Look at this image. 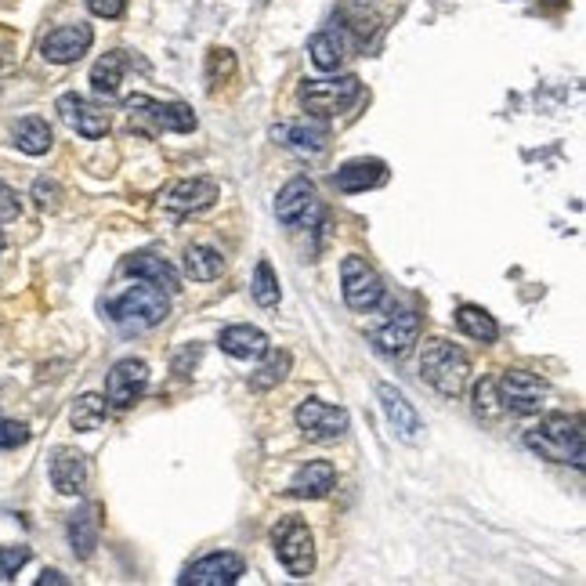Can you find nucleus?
Here are the masks:
<instances>
[{
    "label": "nucleus",
    "instance_id": "f257e3e1",
    "mask_svg": "<svg viewBox=\"0 0 586 586\" xmlns=\"http://www.w3.org/2000/svg\"><path fill=\"white\" fill-rule=\"evenodd\" d=\"M525 445L543 460L583 467V427H579V420H568L561 413L543 416L532 431H525Z\"/></svg>",
    "mask_w": 586,
    "mask_h": 586
},
{
    "label": "nucleus",
    "instance_id": "f03ea898",
    "mask_svg": "<svg viewBox=\"0 0 586 586\" xmlns=\"http://www.w3.org/2000/svg\"><path fill=\"white\" fill-rule=\"evenodd\" d=\"M105 315H109L120 330L142 333V330H152V326H160V322L171 315V304H167V290L142 283V286H131L127 293H120L116 301H109Z\"/></svg>",
    "mask_w": 586,
    "mask_h": 586
},
{
    "label": "nucleus",
    "instance_id": "7ed1b4c3",
    "mask_svg": "<svg viewBox=\"0 0 586 586\" xmlns=\"http://www.w3.org/2000/svg\"><path fill=\"white\" fill-rule=\"evenodd\" d=\"M420 373H424V380L438 391V395L456 398L467 388L471 359L449 341H427L424 355H420Z\"/></svg>",
    "mask_w": 586,
    "mask_h": 586
},
{
    "label": "nucleus",
    "instance_id": "20e7f679",
    "mask_svg": "<svg viewBox=\"0 0 586 586\" xmlns=\"http://www.w3.org/2000/svg\"><path fill=\"white\" fill-rule=\"evenodd\" d=\"M359 76H333V80H304L301 102L312 116H337L359 102Z\"/></svg>",
    "mask_w": 586,
    "mask_h": 586
},
{
    "label": "nucleus",
    "instance_id": "39448f33",
    "mask_svg": "<svg viewBox=\"0 0 586 586\" xmlns=\"http://www.w3.org/2000/svg\"><path fill=\"white\" fill-rule=\"evenodd\" d=\"M275 554L286 565L293 579H308L315 572V543L308 525L297 518H286L279 529H275Z\"/></svg>",
    "mask_w": 586,
    "mask_h": 586
},
{
    "label": "nucleus",
    "instance_id": "423d86ee",
    "mask_svg": "<svg viewBox=\"0 0 586 586\" xmlns=\"http://www.w3.org/2000/svg\"><path fill=\"white\" fill-rule=\"evenodd\" d=\"M500 391V406L514 416H532L543 409V398H547V380L529 373V369H507L496 384Z\"/></svg>",
    "mask_w": 586,
    "mask_h": 586
},
{
    "label": "nucleus",
    "instance_id": "0eeeda50",
    "mask_svg": "<svg viewBox=\"0 0 586 586\" xmlns=\"http://www.w3.org/2000/svg\"><path fill=\"white\" fill-rule=\"evenodd\" d=\"M341 286H344V304L351 312H373L384 301V283L373 272V265H366L362 257H344L341 265Z\"/></svg>",
    "mask_w": 586,
    "mask_h": 586
},
{
    "label": "nucleus",
    "instance_id": "6e6552de",
    "mask_svg": "<svg viewBox=\"0 0 586 586\" xmlns=\"http://www.w3.org/2000/svg\"><path fill=\"white\" fill-rule=\"evenodd\" d=\"M275 218L283 221L286 228H308L322 218V203L315 181L293 178L290 185H283L279 199H275Z\"/></svg>",
    "mask_w": 586,
    "mask_h": 586
},
{
    "label": "nucleus",
    "instance_id": "1a4fd4ad",
    "mask_svg": "<svg viewBox=\"0 0 586 586\" xmlns=\"http://www.w3.org/2000/svg\"><path fill=\"white\" fill-rule=\"evenodd\" d=\"M149 388V366L142 359H123L105 377V402L113 409H131Z\"/></svg>",
    "mask_w": 586,
    "mask_h": 586
},
{
    "label": "nucleus",
    "instance_id": "9d476101",
    "mask_svg": "<svg viewBox=\"0 0 586 586\" xmlns=\"http://www.w3.org/2000/svg\"><path fill=\"white\" fill-rule=\"evenodd\" d=\"M243 558L232 554V550H218V554H207V558L192 561L185 572H181V586H232L243 576Z\"/></svg>",
    "mask_w": 586,
    "mask_h": 586
},
{
    "label": "nucleus",
    "instance_id": "9b49d317",
    "mask_svg": "<svg viewBox=\"0 0 586 586\" xmlns=\"http://www.w3.org/2000/svg\"><path fill=\"white\" fill-rule=\"evenodd\" d=\"M297 427L312 442H337L348 431V413L341 406H326L319 398H308L297 406Z\"/></svg>",
    "mask_w": 586,
    "mask_h": 586
},
{
    "label": "nucleus",
    "instance_id": "f8f14e48",
    "mask_svg": "<svg viewBox=\"0 0 586 586\" xmlns=\"http://www.w3.org/2000/svg\"><path fill=\"white\" fill-rule=\"evenodd\" d=\"M91 44H95V29L84 26V22H69V26L51 29L48 37H44V44H40V51L55 66H69L76 58H84L91 51Z\"/></svg>",
    "mask_w": 586,
    "mask_h": 586
},
{
    "label": "nucleus",
    "instance_id": "ddd939ff",
    "mask_svg": "<svg viewBox=\"0 0 586 586\" xmlns=\"http://www.w3.org/2000/svg\"><path fill=\"white\" fill-rule=\"evenodd\" d=\"M272 138L283 149H293L301 152V156H319V152H326V142H330V131L322 127V123L315 120H286V123H275L272 127Z\"/></svg>",
    "mask_w": 586,
    "mask_h": 586
},
{
    "label": "nucleus",
    "instance_id": "4468645a",
    "mask_svg": "<svg viewBox=\"0 0 586 586\" xmlns=\"http://www.w3.org/2000/svg\"><path fill=\"white\" fill-rule=\"evenodd\" d=\"M123 109H127V113L142 109V113H149L152 120L160 123L163 131H178V134L196 131V116H192L189 105H181V102H152L149 95H131V98H123Z\"/></svg>",
    "mask_w": 586,
    "mask_h": 586
},
{
    "label": "nucleus",
    "instance_id": "2eb2a0df",
    "mask_svg": "<svg viewBox=\"0 0 586 586\" xmlns=\"http://www.w3.org/2000/svg\"><path fill=\"white\" fill-rule=\"evenodd\" d=\"M58 116H62L80 138H91V142H95V138H105V131H109V116H105L102 109H95L84 95L58 98Z\"/></svg>",
    "mask_w": 586,
    "mask_h": 586
},
{
    "label": "nucleus",
    "instance_id": "dca6fc26",
    "mask_svg": "<svg viewBox=\"0 0 586 586\" xmlns=\"http://www.w3.org/2000/svg\"><path fill=\"white\" fill-rule=\"evenodd\" d=\"M377 398H380V406H384L388 424L395 427V435L402 438V442H416L420 431H424V424H420V413L413 409V402H409L398 388H391V384H377Z\"/></svg>",
    "mask_w": 586,
    "mask_h": 586
},
{
    "label": "nucleus",
    "instance_id": "f3484780",
    "mask_svg": "<svg viewBox=\"0 0 586 586\" xmlns=\"http://www.w3.org/2000/svg\"><path fill=\"white\" fill-rule=\"evenodd\" d=\"M218 196H221L218 181L185 178V181H178V185H171V189H167V196H163V207L174 210V214H196V210H207Z\"/></svg>",
    "mask_w": 586,
    "mask_h": 586
},
{
    "label": "nucleus",
    "instance_id": "a211bd4d",
    "mask_svg": "<svg viewBox=\"0 0 586 586\" xmlns=\"http://www.w3.org/2000/svg\"><path fill=\"white\" fill-rule=\"evenodd\" d=\"M333 485H337V467L330 460H308L301 471L293 474L290 496L293 500H322L330 496Z\"/></svg>",
    "mask_w": 586,
    "mask_h": 586
},
{
    "label": "nucleus",
    "instance_id": "6ab92c4d",
    "mask_svg": "<svg viewBox=\"0 0 586 586\" xmlns=\"http://www.w3.org/2000/svg\"><path fill=\"white\" fill-rule=\"evenodd\" d=\"M416 337H420V315L416 312H402L395 315L391 322H384L377 333H373V344H377V351H384V355H406L409 348L416 344Z\"/></svg>",
    "mask_w": 586,
    "mask_h": 586
},
{
    "label": "nucleus",
    "instance_id": "aec40b11",
    "mask_svg": "<svg viewBox=\"0 0 586 586\" xmlns=\"http://www.w3.org/2000/svg\"><path fill=\"white\" fill-rule=\"evenodd\" d=\"M51 485H55L62 496H80L87 485V460L76 449H55L51 453Z\"/></svg>",
    "mask_w": 586,
    "mask_h": 586
},
{
    "label": "nucleus",
    "instance_id": "412c9836",
    "mask_svg": "<svg viewBox=\"0 0 586 586\" xmlns=\"http://www.w3.org/2000/svg\"><path fill=\"white\" fill-rule=\"evenodd\" d=\"M123 272L134 275V279H145V283H152V286H160V290H167V293L181 290V279H178V272H174V265L156 254L127 257V261H123Z\"/></svg>",
    "mask_w": 586,
    "mask_h": 586
},
{
    "label": "nucleus",
    "instance_id": "4be33fe9",
    "mask_svg": "<svg viewBox=\"0 0 586 586\" xmlns=\"http://www.w3.org/2000/svg\"><path fill=\"white\" fill-rule=\"evenodd\" d=\"M384 181H388V167H384L380 160H351L337 171L333 185H337L341 192H348V196H355V192L377 189V185H384Z\"/></svg>",
    "mask_w": 586,
    "mask_h": 586
},
{
    "label": "nucleus",
    "instance_id": "5701e85b",
    "mask_svg": "<svg viewBox=\"0 0 586 586\" xmlns=\"http://www.w3.org/2000/svg\"><path fill=\"white\" fill-rule=\"evenodd\" d=\"M218 344L225 355H232V359H265L268 355V337L257 330V326H246V322L221 330Z\"/></svg>",
    "mask_w": 586,
    "mask_h": 586
},
{
    "label": "nucleus",
    "instance_id": "b1692460",
    "mask_svg": "<svg viewBox=\"0 0 586 586\" xmlns=\"http://www.w3.org/2000/svg\"><path fill=\"white\" fill-rule=\"evenodd\" d=\"M123 69H127V58H123V51H109V55L98 58L95 69H91L95 95L116 98V91H120V84H123Z\"/></svg>",
    "mask_w": 586,
    "mask_h": 586
},
{
    "label": "nucleus",
    "instance_id": "393cba45",
    "mask_svg": "<svg viewBox=\"0 0 586 586\" xmlns=\"http://www.w3.org/2000/svg\"><path fill=\"white\" fill-rule=\"evenodd\" d=\"M308 51H312V62L319 69H337L348 58V44H344V37L337 33V29H322V33H315L312 40H308Z\"/></svg>",
    "mask_w": 586,
    "mask_h": 586
},
{
    "label": "nucleus",
    "instance_id": "a878e982",
    "mask_svg": "<svg viewBox=\"0 0 586 586\" xmlns=\"http://www.w3.org/2000/svg\"><path fill=\"white\" fill-rule=\"evenodd\" d=\"M51 127L48 120H40V116H26V120L15 123V145H19L26 156H44L51 149Z\"/></svg>",
    "mask_w": 586,
    "mask_h": 586
},
{
    "label": "nucleus",
    "instance_id": "bb28decb",
    "mask_svg": "<svg viewBox=\"0 0 586 586\" xmlns=\"http://www.w3.org/2000/svg\"><path fill=\"white\" fill-rule=\"evenodd\" d=\"M456 326L471 337V341H482V344H492L496 337H500V326H496V319H492L485 308H478V304H464L460 312H456Z\"/></svg>",
    "mask_w": 586,
    "mask_h": 586
},
{
    "label": "nucleus",
    "instance_id": "cd10ccee",
    "mask_svg": "<svg viewBox=\"0 0 586 586\" xmlns=\"http://www.w3.org/2000/svg\"><path fill=\"white\" fill-rule=\"evenodd\" d=\"M221 268H225V257L214 250V246H189V254H185V272L189 279L196 283H210V279H218Z\"/></svg>",
    "mask_w": 586,
    "mask_h": 586
},
{
    "label": "nucleus",
    "instance_id": "c85d7f7f",
    "mask_svg": "<svg viewBox=\"0 0 586 586\" xmlns=\"http://www.w3.org/2000/svg\"><path fill=\"white\" fill-rule=\"evenodd\" d=\"M69 539H73L76 558H91V554H95L98 521H95V511H91V507H84V511H76L73 518H69Z\"/></svg>",
    "mask_w": 586,
    "mask_h": 586
},
{
    "label": "nucleus",
    "instance_id": "c756f323",
    "mask_svg": "<svg viewBox=\"0 0 586 586\" xmlns=\"http://www.w3.org/2000/svg\"><path fill=\"white\" fill-rule=\"evenodd\" d=\"M105 420H109V402H105L102 395H80L73 413H69V424H73L76 431H98Z\"/></svg>",
    "mask_w": 586,
    "mask_h": 586
},
{
    "label": "nucleus",
    "instance_id": "7c9ffc66",
    "mask_svg": "<svg viewBox=\"0 0 586 586\" xmlns=\"http://www.w3.org/2000/svg\"><path fill=\"white\" fill-rule=\"evenodd\" d=\"M254 301L261 304V308H275L279 304V279H275V272H272V265L268 261H261L257 265V272H254Z\"/></svg>",
    "mask_w": 586,
    "mask_h": 586
},
{
    "label": "nucleus",
    "instance_id": "2f4dec72",
    "mask_svg": "<svg viewBox=\"0 0 586 586\" xmlns=\"http://www.w3.org/2000/svg\"><path fill=\"white\" fill-rule=\"evenodd\" d=\"M286 373H290V355H286V351H279V355H272L265 366L257 369L254 377H250V384H254L257 391H265V388H272V384H279Z\"/></svg>",
    "mask_w": 586,
    "mask_h": 586
},
{
    "label": "nucleus",
    "instance_id": "473e14b6",
    "mask_svg": "<svg viewBox=\"0 0 586 586\" xmlns=\"http://www.w3.org/2000/svg\"><path fill=\"white\" fill-rule=\"evenodd\" d=\"M344 19L351 22V29L359 33V37H369L373 29H377V15L366 8V0H344Z\"/></svg>",
    "mask_w": 586,
    "mask_h": 586
},
{
    "label": "nucleus",
    "instance_id": "72a5a7b5",
    "mask_svg": "<svg viewBox=\"0 0 586 586\" xmlns=\"http://www.w3.org/2000/svg\"><path fill=\"white\" fill-rule=\"evenodd\" d=\"M474 413L478 416H500V395H496V384L492 380H482L478 388H474Z\"/></svg>",
    "mask_w": 586,
    "mask_h": 586
},
{
    "label": "nucleus",
    "instance_id": "f704fd0d",
    "mask_svg": "<svg viewBox=\"0 0 586 586\" xmlns=\"http://www.w3.org/2000/svg\"><path fill=\"white\" fill-rule=\"evenodd\" d=\"M26 561H29L26 547H0V583H11Z\"/></svg>",
    "mask_w": 586,
    "mask_h": 586
},
{
    "label": "nucleus",
    "instance_id": "c9c22d12",
    "mask_svg": "<svg viewBox=\"0 0 586 586\" xmlns=\"http://www.w3.org/2000/svg\"><path fill=\"white\" fill-rule=\"evenodd\" d=\"M29 438V427L19 424V420H4L0 416V449H15Z\"/></svg>",
    "mask_w": 586,
    "mask_h": 586
},
{
    "label": "nucleus",
    "instance_id": "e433bc0d",
    "mask_svg": "<svg viewBox=\"0 0 586 586\" xmlns=\"http://www.w3.org/2000/svg\"><path fill=\"white\" fill-rule=\"evenodd\" d=\"M15 218H19V196H15L11 185L0 181V225H8V221H15Z\"/></svg>",
    "mask_w": 586,
    "mask_h": 586
},
{
    "label": "nucleus",
    "instance_id": "4c0bfd02",
    "mask_svg": "<svg viewBox=\"0 0 586 586\" xmlns=\"http://www.w3.org/2000/svg\"><path fill=\"white\" fill-rule=\"evenodd\" d=\"M87 8L95 11L98 19H120L127 0H87Z\"/></svg>",
    "mask_w": 586,
    "mask_h": 586
},
{
    "label": "nucleus",
    "instance_id": "58836bf2",
    "mask_svg": "<svg viewBox=\"0 0 586 586\" xmlns=\"http://www.w3.org/2000/svg\"><path fill=\"white\" fill-rule=\"evenodd\" d=\"M33 199H37L40 207H55L58 203V185L48 178H40L37 185H33Z\"/></svg>",
    "mask_w": 586,
    "mask_h": 586
},
{
    "label": "nucleus",
    "instance_id": "ea45409f",
    "mask_svg": "<svg viewBox=\"0 0 586 586\" xmlns=\"http://www.w3.org/2000/svg\"><path fill=\"white\" fill-rule=\"evenodd\" d=\"M37 583H40V586H48V583H58V586H62V583H66V576H62V572H44V576H40Z\"/></svg>",
    "mask_w": 586,
    "mask_h": 586
},
{
    "label": "nucleus",
    "instance_id": "a19ab883",
    "mask_svg": "<svg viewBox=\"0 0 586 586\" xmlns=\"http://www.w3.org/2000/svg\"><path fill=\"white\" fill-rule=\"evenodd\" d=\"M0 250H4V236H0Z\"/></svg>",
    "mask_w": 586,
    "mask_h": 586
}]
</instances>
